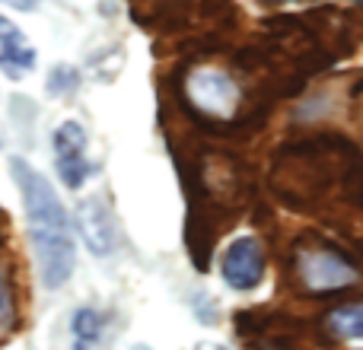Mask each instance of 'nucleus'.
I'll return each mask as SVG.
<instances>
[{
	"mask_svg": "<svg viewBox=\"0 0 363 350\" xmlns=\"http://www.w3.org/2000/svg\"><path fill=\"white\" fill-rule=\"evenodd\" d=\"M13 179L23 194V210L29 223L32 255L38 264V277L48 290H61L74 274V232L57 191L38 169H32L26 159H10Z\"/></svg>",
	"mask_w": 363,
	"mask_h": 350,
	"instance_id": "f257e3e1",
	"label": "nucleus"
},
{
	"mask_svg": "<svg viewBox=\"0 0 363 350\" xmlns=\"http://www.w3.org/2000/svg\"><path fill=\"white\" fill-rule=\"evenodd\" d=\"M294 281L309 296H332L341 290H351L360 283V268L341 245H335L325 236H303L294 245Z\"/></svg>",
	"mask_w": 363,
	"mask_h": 350,
	"instance_id": "f03ea898",
	"label": "nucleus"
},
{
	"mask_svg": "<svg viewBox=\"0 0 363 350\" xmlns=\"http://www.w3.org/2000/svg\"><path fill=\"white\" fill-rule=\"evenodd\" d=\"M185 99L207 121L226 125V121L236 118L239 106H242V89H239V83L226 70L198 67L185 77Z\"/></svg>",
	"mask_w": 363,
	"mask_h": 350,
	"instance_id": "7ed1b4c3",
	"label": "nucleus"
},
{
	"mask_svg": "<svg viewBox=\"0 0 363 350\" xmlns=\"http://www.w3.org/2000/svg\"><path fill=\"white\" fill-rule=\"evenodd\" d=\"M264 264H268V258H264L262 242L255 236H239L220 258V277L230 290L249 293L264 281Z\"/></svg>",
	"mask_w": 363,
	"mask_h": 350,
	"instance_id": "20e7f679",
	"label": "nucleus"
},
{
	"mask_svg": "<svg viewBox=\"0 0 363 350\" xmlns=\"http://www.w3.org/2000/svg\"><path fill=\"white\" fill-rule=\"evenodd\" d=\"M51 144H55V166H57L61 181L70 191L83 188L86 179L93 175V163L86 159V131L77 121H64L55 131Z\"/></svg>",
	"mask_w": 363,
	"mask_h": 350,
	"instance_id": "39448f33",
	"label": "nucleus"
},
{
	"mask_svg": "<svg viewBox=\"0 0 363 350\" xmlns=\"http://www.w3.org/2000/svg\"><path fill=\"white\" fill-rule=\"evenodd\" d=\"M77 230L93 255H112L115 249V223L108 207L99 198H86L77 207Z\"/></svg>",
	"mask_w": 363,
	"mask_h": 350,
	"instance_id": "423d86ee",
	"label": "nucleus"
},
{
	"mask_svg": "<svg viewBox=\"0 0 363 350\" xmlns=\"http://www.w3.org/2000/svg\"><path fill=\"white\" fill-rule=\"evenodd\" d=\"M32 67H35V48L23 38V32H16V35L0 42V70H4L10 80L26 77Z\"/></svg>",
	"mask_w": 363,
	"mask_h": 350,
	"instance_id": "0eeeda50",
	"label": "nucleus"
},
{
	"mask_svg": "<svg viewBox=\"0 0 363 350\" xmlns=\"http://www.w3.org/2000/svg\"><path fill=\"white\" fill-rule=\"evenodd\" d=\"M325 328L338 341H363V303H347L335 306L325 315Z\"/></svg>",
	"mask_w": 363,
	"mask_h": 350,
	"instance_id": "6e6552de",
	"label": "nucleus"
},
{
	"mask_svg": "<svg viewBox=\"0 0 363 350\" xmlns=\"http://www.w3.org/2000/svg\"><path fill=\"white\" fill-rule=\"evenodd\" d=\"M70 332H74V350H102V315L96 309H77Z\"/></svg>",
	"mask_w": 363,
	"mask_h": 350,
	"instance_id": "1a4fd4ad",
	"label": "nucleus"
},
{
	"mask_svg": "<svg viewBox=\"0 0 363 350\" xmlns=\"http://www.w3.org/2000/svg\"><path fill=\"white\" fill-rule=\"evenodd\" d=\"M19 322V303H16V290H13V281L0 271V338L16 328Z\"/></svg>",
	"mask_w": 363,
	"mask_h": 350,
	"instance_id": "9d476101",
	"label": "nucleus"
},
{
	"mask_svg": "<svg viewBox=\"0 0 363 350\" xmlns=\"http://www.w3.org/2000/svg\"><path fill=\"white\" fill-rule=\"evenodd\" d=\"M48 89L51 93H67V89H77V70L55 67V74L48 77Z\"/></svg>",
	"mask_w": 363,
	"mask_h": 350,
	"instance_id": "9b49d317",
	"label": "nucleus"
},
{
	"mask_svg": "<svg viewBox=\"0 0 363 350\" xmlns=\"http://www.w3.org/2000/svg\"><path fill=\"white\" fill-rule=\"evenodd\" d=\"M4 6H13V10H26V13H32L35 10V0H0Z\"/></svg>",
	"mask_w": 363,
	"mask_h": 350,
	"instance_id": "f8f14e48",
	"label": "nucleus"
},
{
	"mask_svg": "<svg viewBox=\"0 0 363 350\" xmlns=\"http://www.w3.org/2000/svg\"><path fill=\"white\" fill-rule=\"evenodd\" d=\"M16 32H19V29L10 23V19L0 16V42H4V38H10V35H16Z\"/></svg>",
	"mask_w": 363,
	"mask_h": 350,
	"instance_id": "ddd939ff",
	"label": "nucleus"
},
{
	"mask_svg": "<svg viewBox=\"0 0 363 350\" xmlns=\"http://www.w3.org/2000/svg\"><path fill=\"white\" fill-rule=\"evenodd\" d=\"M268 350H296V347H287V344H271Z\"/></svg>",
	"mask_w": 363,
	"mask_h": 350,
	"instance_id": "4468645a",
	"label": "nucleus"
},
{
	"mask_svg": "<svg viewBox=\"0 0 363 350\" xmlns=\"http://www.w3.org/2000/svg\"><path fill=\"white\" fill-rule=\"evenodd\" d=\"M198 350H223V347H213V344H201Z\"/></svg>",
	"mask_w": 363,
	"mask_h": 350,
	"instance_id": "2eb2a0df",
	"label": "nucleus"
},
{
	"mask_svg": "<svg viewBox=\"0 0 363 350\" xmlns=\"http://www.w3.org/2000/svg\"><path fill=\"white\" fill-rule=\"evenodd\" d=\"M264 4H287V0H264Z\"/></svg>",
	"mask_w": 363,
	"mask_h": 350,
	"instance_id": "dca6fc26",
	"label": "nucleus"
},
{
	"mask_svg": "<svg viewBox=\"0 0 363 350\" xmlns=\"http://www.w3.org/2000/svg\"><path fill=\"white\" fill-rule=\"evenodd\" d=\"M140 350H147V347H140Z\"/></svg>",
	"mask_w": 363,
	"mask_h": 350,
	"instance_id": "f3484780",
	"label": "nucleus"
}]
</instances>
